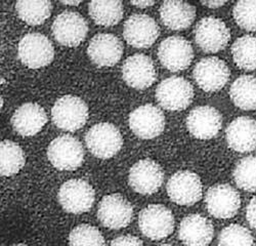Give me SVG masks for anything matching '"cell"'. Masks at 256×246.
<instances>
[{
  "instance_id": "obj_1",
  "label": "cell",
  "mask_w": 256,
  "mask_h": 246,
  "mask_svg": "<svg viewBox=\"0 0 256 246\" xmlns=\"http://www.w3.org/2000/svg\"><path fill=\"white\" fill-rule=\"evenodd\" d=\"M54 126L67 132H75L84 126L88 118V107L81 98L67 94L60 98L52 109Z\"/></svg>"
},
{
  "instance_id": "obj_2",
  "label": "cell",
  "mask_w": 256,
  "mask_h": 246,
  "mask_svg": "<svg viewBox=\"0 0 256 246\" xmlns=\"http://www.w3.org/2000/svg\"><path fill=\"white\" fill-rule=\"evenodd\" d=\"M85 142L94 156L100 159H109L121 150L123 138L120 130L112 123L100 122L86 132Z\"/></svg>"
},
{
  "instance_id": "obj_3",
  "label": "cell",
  "mask_w": 256,
  "mask_h": 246,
  "mask_svg": "<svg viewBox=\"0 0 256 246\" xmlns=\"http://www.w3.org/2000/svg\"><path fill=\"white\" fill-rule=\"evenodd\" d=\"M18 54L24 65L32 69H39L52 63L54 48L48 37L33 32L26 34L20 40Z\"/></svg>"
},
{
  "instance_id": "obj_4",
  "label": "cell",
  "mask_w": 256,
  "mask_h": 246,
  "mask_svg": "<svg viewBox=\"0 0 256 246\" xmlns=\"http://www.w3.org/2000/svg\"><path fill=\"white\" fill-rule=\"evenodd\" d=\"M48 157L58 170H76L84 161V149L76 138L62 134L50 144Z\"/></svg>"
},
{
  "instance_id": "obj_5",
  "label": "cell",
  "mask_w": 256,
  "mask_h": 246,
  "mask_svg": "<svg viewBox=\"0 0 256 246\" xmlns=\"http://www.w3.org/2000/svg\"><path fill=\"white\" fill-rule=\"evenodd\" d=\"M156 98L161 107L169 111L184 110L194 98V88L190 82L180 76H172L160 82Z\"/></svg>"
},
{
  "instance_id": "obj_6",
  "label": "cell",
  "mask_w": 256,
  "mask_h": 246,
  "mask_svg": "<svg viewBox=\"0 0 256 246\" xmlns=\"http://www.w3.org/2000/svg\"><path fill=\"white\" fill-rule=\"evenodd\" d=\"M58 197L62 208L67 212L80 214L92 208L96 193L90 182L84 180L74 178L62 184Z\"/></svg>"
},
{
  "instance_id": "obj_7",
  "label": "cell",
  "mask_w": 256,
  "mask_h": 246,
  "mask_svg": "<svg viewBox=\"0 0 256 246\" xmlns=\"http://www.w3.org/2000/svg\"><path fill=\"white\" fill-rule=\"evenodd\" d=\"M174 222L172 210L162 204L148 205L138 216V227L142 233L152 240L168 237L174 230Z\"/></svg>"
},
{
  "instance_id": "obj_8",
  "label": "cell",
  "mask_w": 256,
  "mask_h": 246,
  "mask_svg": "<svg viewBox=\"0 0 256 246\" xmlns=\"http://www.w3.org/2000/svg\"><path fill=\"white\" fill-rule=\"evenodd\" d=\"M52 31L58 44L73 48L79 46L86 37L88 25L79 12L67 10L54 18Z\"/></svg>"
},
{
  "instance_id": "obj_9",
  "label": "cell",
  "mask_w": 256,
  "mask_h": 246,
  "mask_svg": "<svg viewBox=\"0 0 256 246\" xmlns=\"http://www.w3.org/2000/svg\"><path fill=\"white\" fill-rule=\"evenodd\" d=\"M98 218L102 226L109 229L126 228L134 218V208L120 194L106 195L98 204Z\"/></svg>"
},
{
  "instance_id": "obj_10",
  "label": "cell",
  "mask_w": 256,
  "mask_h": 246,
  "mask_svg": "<svg viewBox=\"0 0 256 246\" xmlns=\"http://www.w3.org/2000/svg\"><path fill=\"white\" fill-rule=\"evenodd\" d=\"M158 58L164 68L172 72H178L188 68L194 58V50L184 37L170 36L160 44Z\"/></svg>"
},
{
  "instance_id": "obj_11",
  "label": "cell",
  "mask_w": 256,
  "mask_h": 246,
  "mask_svg": "<svg viewBox=\"0 0 256 246\" xmlns=\"http://www.w3.org/2000/svg\"><path fill=\"white\" fill-rule=\"evenodd\" d=\"M166 189L169 198L184 206H190L197 203L203 194L199 176L188 170L176 172L169 178Z\"/></svg>"
},
{
  "instance_id": "obj_12",
  "label": "cell",
  "mask_w": 256,
  "mask_h": 246,
  "mask_svg": "<svg viewBox=\"0 0 256 246\" xmlns=\"http://www.w3.org/2000/svg\"><path fill=\"white\" fill-rule=\"evenodd\" d=\"M160 35L156 20L148 14H134L128 18L123 27V36L134 48H146L152 46Z\"/></svg>"
},
{
  "instance_id": "obj_13",
  "label": "cell",
  "mask_w": 256,
  "mask_h": 246,
  "mask_svg": "<svg viewBox=\"0 0 256 246\" xmlns=\"http://www.w3.org/2000/svg\"><path fill=\"white\" fill-rule=\"evenodd\" d=\"M195 40L198 46L206 52H218L226 48L230 33L222 20L207 16L200 20L195 28Z\"/></svg>"
},
{
  "instance_id": "obj_14",
  "label": "cell",
  "mask_w": 256,
  "mask_h": 246,
  "mask_svg": "<svg viewBox=\"0 0 256 246\" xmlns=\"http://www.w3.org/2000/svg\"><path fill=\"white\" fill-rule=\"evenodd\" d=\"M207 210L216 218H230L241 206L240 194L228 184H214L208 189L205 197Z\"/></svg>"
},
{
  "instance_id": "obj_15",
  "label": "cell",
  "mask_w": 256,
  "mask_h": 246,
  "mask_svg": "<svg viewBox=\"0 0 256 246\" xmlns=\"http://www.w3.org/2000/svg\"><path fill=\"white\" fill-rule=\"evenodd\" d=\"M132 132L144 140L159 136L165 128V116L160 108L146 104L134 109L128 118Z\"/></svg>"
},
{
  "instance_id": "obj_16",
  "label": "cell",
  "mask_w": 256,
  "mask_h": 246,
  "mask_svg": "<svg viewBox=\"0 0 256 246\" xmlns=\"http://www.w3.org/2000/svg\"><path fill=\"white\" fill-rule=\"evenodd\" d=\"M164 180V172L160 164L152 159H142L130 170L128 182L130 187L142 195H152L160 189Z\"/></svg>"
},
{
  "instance_id": "obj_17",
  "label": "cell",
  "mask_w": 256,
  "mask_h": 246,
  "mask_svg": "<svg viewBox=\"0 0 256 246\" xmlns=\"http://www.w3.org/2000/svg\"><path fill=\"white\" fill-rule=\"evenodd\" d=\"M121 72L126 84L136 90L150 88L157 79V70L153 60L144 54H136L127 58Z\"/></svg>"
},
{
  "instance_id": "obj_18",
  "label": "cell",
  "mask_w": 256,
  "mask_h": 246,
  "mask_svg": "<svg viewBox=\"0 0 256 246\" xmlns=\"http://www.w3.org/2000/svg\"><path fill=\"white\" fill-rule=\"evenodd\" d=\"M193 74L200 88L207 92H218L226 84L230 78V69L222 60L209 56L198 62Z\"/></svg>"
},
{
  "instance_id": "obj_19",
  "label": "cell",
  "mask_w": 256,
  "mask_h": 246,
  "mask_svg": "<svg viewBox=\"0 0 256 246\" xmlns=\"http://www.w3.org/2000/svg\"><path fill=\"white\" fill-rule=\"evenodd\" d=\"M123 48L119 37L109 33H100L90 41L88 54L96 66L112 67L121 60Z\"/></svg>"
},
{
  "instance_id": "obj_20",
  "label": "cell",
  "mask_w": 256,
  "mask_h": 246,
  "mask_svg": "<svg viewBox=\"0 0 256 246\" xmlns=\"http://www.w3.org/2000/svg\"><path fill=\"white\" fill-rule=\"evenodd\" d=\"M222 126V114L211 106H199L186 117V128L199 140H210L218 136Z\"/></svg>"
},
{
  "instance_id": "obj_21",
  "label": "cell",
  "mask_w": 256,
  "mask_h": 246,
  "mask_svg": "<svg viewBox=\"0 0 256 246\" xmlns=\"http://www.w3.org/2000/svg\"><path fill=\"white\" fill-rule=\"evenodd\" d=\"M228 145L239 153L256 150V120L242 116L232 120L226 132Z\"/></svg>"
},
{
  "instance_id": "obj_22",
  "label": "cell",
  "mask_w": 256,
  "mask_h": 246,
  "mask_svg": "<svg viewBox=\"0 0 256 246\" xmlns=\"http://www.w3.org/2000/svg\"><path fill=\"white\" fill-rule=\"evenodd\" d=\"M214 228L212 222L201 214H190L180 222L178 236L186 246H207L212 241Z\"/></svg>"
},
{
  "instance_id": "obj_23",
  "label": "cell",
  "mask_w": 256,
  "mask_h": 246,
  "mask_svg": "<svg viewBox=\"0 0 256 246\" xmlns=\"http://www.w3.org/2000/svg\"><path fill=\"white\" fill-rule=\"evenodd\" d=\"M48 122L46 110L36 102H25L20 105L12 117L14 130L22 136L37 134Z\"/></svg>"
},
{
  "instance_id": "obj_24",
  "label": "cell",
  "mask_w": 256,
  "mask_h": 246,
  "mask_svg": "<svg viewBox=\"0 0 256 246\" xmlns=\"http://www.w3.org/2000/svg\"><path fill=\"white\" fill-rule=\"evenodd\" d=\"M159 12L163 24L176 31L188 28L196 18L195 6L184 2H164Z\"/></svg>"
},
{
  "instance_id": "obj_25",
  "label": "cell",
  "mask_w": 256,
  "mask_h": 246,
  "mask_svg": "<svg viewBox=\"0 0 256 246\" xmlns=\"http://www.w3.org/2000/svg\"><path fill=\"white\" fill-rule=\"evenodd\" d=\"M232 102L242 110L256 109V77L243 75L232 82L230 90Z\"/></svg>"
},
{
  "instance_id": "obj_26",
  "label": "cell",
  "mask_w": 256,
  "mask_h": 246,
  "mask_svg": "<svg viewBox=\"0 0 256 246\" xmlns=\"http://www.w3.org/2000/svg\"><path fill=\"white\" fill-rule=\"evenodd\" d=\"M88 12L96 24L109 27L120 22L124 6L119 0H98L90 2Z\"/></svg>"
},
{
  "instance_id": "obj_27",
  "label": "cell",
  "mask_w": 256,
  "mask_h": 246,
  "mask_svg": "<svg viewBox=\"0 0 256 246\" xmlns=\"http://www.w3.org/2000/svg\"><path fill=\"white\" fill-rule=\"evenodd\" d=\"M52 4L44 0H20L16 4V12L20 20L31 26L44 24L50 16Z\"/></svg>"
},
{
  "instance_id": "obj_28",
  "label": "cell",
  "mask_w": 256,
  "mask_h": 246,
  "mask_svg": "<svg viewBox=\"0 0 256 246\" xmlns=\"http://www.w3.org/2000/svg\"><path fill=\"white\" fill-rule=\"evenodd\" d=\"M0 172L4 176L16 174L25 166L26 156L16 142L6 140L0 146Z\"/></svg>"
},
{
  "instance_id": "obj_29",
  "label": "cell",
  "mask_w": 256,
  "mask_h": 246,
  "mask_svg": "<svg viewBox=\"0 0 256 246\" xmlns=\"http://www.w3.org/2000/svg\"><path fill=\"white\" fill-rule=\"evenodd\" d=\"M234 64L246 71L256 70V36L245 35L232 46Z\"/></svg>"
},
{
  "instance_id": "obj_30",
  "label": "cell",
  "mask_w": 256,
  "mask_h": 246,
  "mask_svg": "<svg viewBox=\"0 0 256 246\" xmlns=\"http://www.w3.org/2000/svg\"><path fill=\"white\" fill-rule=\"evenodd\" d=\"M237 186L248 192H256V156L241 159L234 170Z\"/></svg>"
},
{
  "instance_id": "obj_31",
  "label": "cell",
  "mask_w": 256,
  "mask_h": 246,
  "mask_svg": "<svg viewBox=\"0 0 256 246\" xmlns=\"http://www.w3.org/2000/svg\"><path fill=\"white\" fill-rule=\"evenodd\" d=\"M69 246H104V239L98 228L82 224L71 231Z\"/></svg>"
},
{
  "instance_id": "obj_32",
  "label": "cell",
  "mask_w": 256,
  "mask_h": 246,
  "mask_svg": "<svg viewBox=\"0 0 256 246\" xmlns=\"http://www.w3.org/2000/svg\"><path fill=\"white\" fill-rule=\"evenodd\" d=\"M218 246H254V240L249 230L243 226L232 224L220 232Z\"/></svg>"
},
{
  "instance_id": "obj_33",
  "label": "cell",
  "mask_w": 256,
  "mask_h": 246,
  "mask_svg": "<svg viewBox=\"0 0 256 246\" xmlns=\"http://www.w3.org/2000/svg\"><path fill=\"white\" fill-rule=\"evenodd\" d=\"M232 14L239 27L246 31H256V0L237 2Z\"/></svg>"
},
{
  "instance_id": "obj_34",
  "label": "cell",
  "mask_w": 256,
  "mask_h": 246,
  "mask_svg": "<svg viewBox=\"0 0 256 246\" xmlns=\"http://www.w3.org/2000/svg\"><path fill=\"white\" fill-rule=\"evenodd\" d=\"M110 246H144L142 241L132 235H123L115 238Z\"/></svg>"
},
{
  "instance_id": "obj_35",
  "label": "cell",
  "mask_w": 256,
  "mask_h": 246,
  "mask_svg": "<svg viewBox=\"0 0 256 246\" xmlns=\"http://www.w3.org/2000/svg\"><path fill=\"white\" fill-rule=\"evenodd\" d=\"M246 218L253 229H256V196L251 199L246 210Z\"/></svg>"
},
{
  "instance_id": "obj_36",
  "label": "cell",
  "mask_w": 256,
  "mask_h": 246,
  "mask_svg": "<svg viewBox=\"0 0 256 246\" xmlns=\"http://www.w3.org/2000/svg\"><path fill=\"white\" fill-rule=\"evenodd\" d=\"M130 4L140 8H150V6H154L156 2H151V0H140V2H132Z\"/></svg>"
},
{
  "instance_id": "obj_37",
  "label": "cell",
  "mask_w": 256,
  "mask_h": 246,
  "mask_svg": "<svg viewBox=\"0 0 256 246\" xmlns=\"http://www.w3.org/2000/svg\"><path fill=\"white\" fill-rule=\"evenodd\" d=\"M201 4L209 8H220L224 6L226 4V2H202Z\"/></svg>"
},
{
  "instance_id": "obj_38",
  "label": "cell",
  "mask_w": 256,
  "mask_h": 246,
  "mask_svg": "<svg viewBox=\"0 0 256 246\" xmlns=\"http://www.w3.org/2000/svg\"><path fill=\"white\" fill-rule=\"evenodd\" d=\"M64 6H77L81 4V2H60Z\"/></svg>"
},
{
  "instance_id": "obj_39",
  "label": "cell",
  "mask_w": 256,
  "mask_h": 246,
  "mask_svg": "<svg viewBox=\"0 0 256 246\" xmlns=\"http://www.w3.org/2000/svg\"><path fill=\"white\" fill-rule=\"evenodd\" d=\"M12 246H28L26 244H16V245H12Z\"/></svg>"
},
{
  "instance_id": "obj_40",
  "label": "cell",
  "mask_w": 256,
  "mask_h": 246,
  "mask_svg": "<svg viewBox=\"0 0 256 246\" xmlns=\"http://www.w3.org/2000/svg\"><path fill=\"white\" fill-rule=\"evenodd\" d=\"M158 246H174L172 244H162V245H158Z\"/></svg>"
}]
</instances>
